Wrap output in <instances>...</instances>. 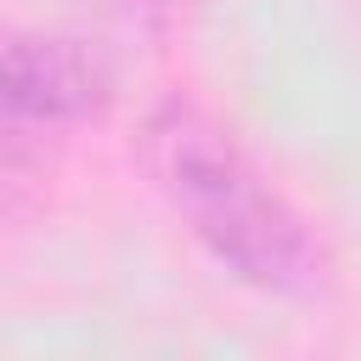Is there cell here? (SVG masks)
<instances>
[{
  "label": "cell",
  "mask_w": 361,
  "mask_h": 361,
  "mask_svg": "<svg viewBox=\"0 0 361 361\" xmlns=\"http://www.w3.org/2000/svg\"><path fill=\"white\" fill-rule=\"evenodd\" d=\"M135 158L180 226L248 288L310 299L327 282V248L310 220L259 175L237 135L192 96H164L141 113Z\"/></svg>",
  "instance_id": "1"
},
{
  "label": "cell",
  "mask_w": 361,
  "mask_h": 361,
  "mask_svg": "<svg viewBox=\"0 0 361 361\" xmlns=\"http://www.w3.org/2000/svg\"><path fill=\"white\" fill-rule=\"evenodd\" d=\"M0 96H6V135H45L113 107L107 62L62 34L11 28L0 51Z\"/></svg>",
  "instance_id": "2"
},
{
  "label": "cell",
  "mask_w": 361,
  "mask_h": 361,
  "mask_svg": "<svg viewBox=\"0 0 361 361\" xmlns=\"http://www.w3.org/2000/svg\"><path fill=\"white\" fill-rule=\"evenodd\" d=\"M113 11H124L130 23H141V28H175L180 17H186V6L192 0H107Z\"/></svg>",
  "instance_id": "3"
}]
</instances>
